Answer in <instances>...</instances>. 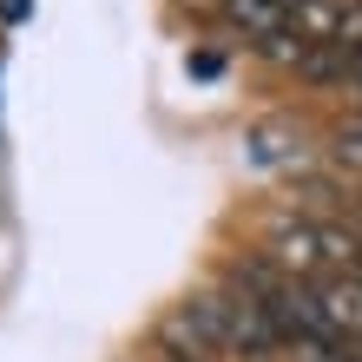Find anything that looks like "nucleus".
<instances>
[{
  "instance_id": "3",
  "label": "nucleus",
  "mask_w": 362,
  "mask_h": 362,
  "mask_svg": "<svg viewBox=\"0 0 362 362\" xmlns=\"http://www.w3.org/2000/svg\"><path fill=\"white\" fill-rule=\"evenodd\" d=\"M218 7H224V20L250 40V47H264V40L290 33V7H276V0H218Z\"/></svg>"
},
{
  "instance_id": "2",
  "label": "nucleus",
  "mask_w": 362,
  "mask_h": 362,
  "mask_svg": "<svg viewBox=\"0 0 362 362\" xmlns=\"http://www.w3.org/2000/svg\"><path fill=\"white\" fill-rule=\"evenodd\" d=\"M316 310H323V323H329V336L343 349H362V276L349 270V276H323L316 284Z\"/></svg>"
},
{
  "instance_id": "5",
  "label": "nucleus",
  "mask_w": 362,
  "mask_h": 362,
  "mask_svg": "<svg viewBox=\"0 0 362 362\" xmlns=\"http://www.w3.org/2000/svg\"><path fill=\"white\" fill-rule=\"evenodd\" d=\"M296 73H303V79H316V86H336V79L349 86V53H343V47H310Z\"/></svg>"
},
{
  "instance_id": "9",
  "label": "nucleus",
  "mask_w": 362,
  "mask_h": 362,
  "mask_svg": "<svg viewBox=\"0 0 362 362\" xmlns=\"http://www.w3.org/2000/svg\"><path fill=\"white\" fill-rule=\"evenodd\" d=\"M343 224H349L356 238H362V198H356V204H343Z\"/></svg>"
},
{
  "instance_id": "10",
  "label": "nucleus",
  "mask_w": 362,
  "mask_h": 362,
  "mask_svg": "<svg viewBox=\"0 0 362 362\" xmlns=\"http://www.w3.org/2000/svg\"><path fill=\"white\" fill-rule=\"evenodd\" d=\"M349 86H362V53H349Z\"/></svg>"
},
{
  "instance_id": "7",
  "label": "nucleus",
  "mask_w": 362,
  "mask_h": 362,
  "mask_svg": "<svg viewBox=\"0 0 362 362\" xmlns=\"http://www.w3.org/2000/svg\"><path fill=\"white\" fill-rule=\"evenodd\" d=\"M185 66H191V79H218L224 73V53H191Z\"/></svg>"
},
{
  "instance_id": "8",
  "label": "nucleus",
  "mask_w": 362,
  "mask_h": 362,
  "mask_svg": "<svg viewBox=\"0 0 362 362\" xmlns=\"http://www.w3.org/2000/svg\"><path fill=\"white\" fill-rule=\"evenodd\" d=\"M27 13H33V0H0V27H20Z\"/></svg>"
},
{
  "instance_id": "11",
  "label": "nucleus",
  "mask_w": 362,
  "mask_h": 362,
  "mask_svg": "<svg viewBox=\"0 0 362 362\" xmlns=\"http://www.w3.org/2000/svg\"><path fill=\"white\" fill-rule=\"evenodd\" d=\"M276 7H290V13H296V7H303V0H276Z\"/></svg>"
},
{
  "instance_id": "1",
  "label": "nucleus",
  "mask_w": 362,
  "mask_h": 362,
  "mask_svg": "<svg viewBox=\"0 0 362 362\" xmlns=\"http://www.w3.org/2000/svg\"><path fill=\"white\" fill-rule=\"evenodd\" d=\"M264 257L296 284H323V276H349L362 264V238L343 218H276L264 230Z\"/></svg>"
},
{
  "instance_id": "6",
  "label": "nucleus",
  "mask_w": 362,
  "mask_h": 362,
  "mask_svg": "<svg viewBox=\"0 0 362 362\" xmlns=\"http://www.w3.org/2000/svg\"><path fill=\"white\" fill-rule=\"evenodd\" d=\"M329 165L343 178H362V119H349V125H336V132H329Z\"/></svg>"
},
{
  "instance_id": "12",
  "label": "nucleus",
  "mask_w": 362,
  "mask_h": 362,
  "mask_svg": "<svg viewBox=\"0 0 362 362\" xmlns=\"http://www.w3.org/2000/svg\"><path fill=\"white\" fill-rule=\"evenodd\" d=\"M356 276H362V270H356Z\"/></svg>"
},
{
  "instance_id": "4",
  "label": "nucleus",
  "mask_w": 362,
  "mask_h": 362,
  "mask_svg": "<svg viewBox=\"0 0 362 362\" xmlns=\"http://www.w3.org/2000/svg\"><path fill=\"white\" fill-rule=\"evenodd\" d=\"M284 139H303L290 119H270V125H257L250 132V165H276V158H290L296 145H284Z\"/></svg>"
}]
</instances>
